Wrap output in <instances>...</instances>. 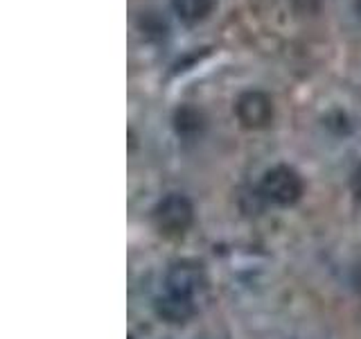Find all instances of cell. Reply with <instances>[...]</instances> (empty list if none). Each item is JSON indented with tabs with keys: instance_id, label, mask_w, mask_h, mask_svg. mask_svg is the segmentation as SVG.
<instances>
[{
	"instance_id": "2",
	"label": "cell",
	"mask_w": 361,
	"mask_h": 339,
	"mask_svg": "<svg viewBox=\"0 0 361 339\" xmlns=\"http://www.w3.org/2000/svg\"><path fill=\"white\" fill-rule=\"evenodd\" d=\"M302 181L296 170L287 165L271 167L262 179V192L276 203H293L300 197Z\"/></svg>"
},
{
	"instance_id": "4",
	"label": "cell",
	"mask_w": 361,
	"mask_h": 339,
	"mask_svg": "<svg viewBox=\"0 0 361 339\" xmlns=\"http://www.w3.org/2000/svg\"><path fill=\"white\" fill-rule=\"evenodd\" d=\"M199 285H201V271L190 263L174 265L165 276V290L169 294H176V297L192 299V294L199 290Z\"/></svg>"
},
{
	"instance_id": "7",
	"label": "cell",
	"mask_w": 361,
	"mask_h": 339,
	"mask_svg": "<svg viewBox=\"0 0 361 339\" xmlns=\"http://www.w3.org/2000/svg\"><path fill=\"white\" fill-rule=\"evenodd\" d=\"M355 11H357V16L361 18V0H357V3H355Z\"/></svg>"
},
{
	"instance_id": "6",
	"label": "cell",
	"mask_w": 361,
	"mask_h": 339,
	"mask_svg": "<svg viewBox=\"0 0 361 339\" xmlns=\"http://www.w3.org/2000/svg\"><path fill=\"white\" fill-rule=\"evenodd\" d=\"M158 314L163 316L167 321H185L188 316L192 314V299L185 297H176V294L165 292V297L158 299Z\"/></svg>"
},
{
	"instance_id": "5",
	"label": "cell",
	"mask_w": 361,
	"mask_h": 339,
	"mask_svg": "<svg viewBox=\"0 0 361 339\" xmlns=\"http://www.w3.org/2000/svg\"><path fill=\"white\" fill-rule=\"evenodd\" d=\"M214 9V0H172V11L185 25H199Z\"/></svg>"
},
{
	"instance_id": "3",
	"label": "cell",
	"mask_w": 361,
	"mask_h": 339,
	"mask_svg": "<svg viewBox=\"0 0 361 339\" xmlns=\"http://www.w3.org/2000/svg\"><path fill=\"white\" fill-rule=\"evenodd\" d=\"M154 218L158 229L165 233H183L192 222V203L183 195H167L165 199L158 201L154 210Z\"/></svg>"
},
{
	"instance_id": "1",
	"label": "cell",
	"mask_w": 361,
	"mask_h": 339,
	"mask_svg": "<svg viewBox=\"0 0 361 339\" xmlns=\"http://www.w3.org/2000/svg\"><path fill=\"white\" fill-rule=\"evenodd\" d=\"M235 116L246 129H262L274 118V105L262 90H246L235 102Z\"/></svg>"
}]
</instances>
